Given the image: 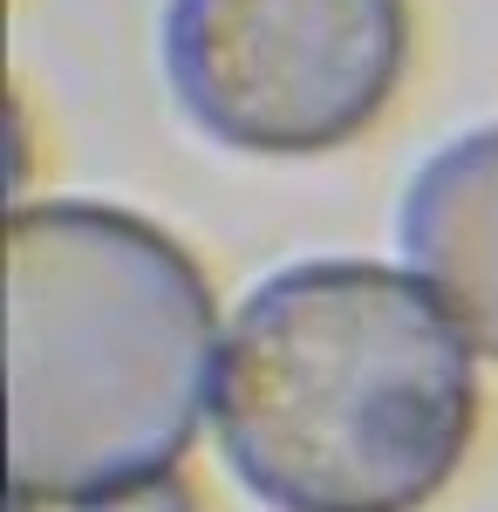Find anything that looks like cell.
<instances>
[{"label": "cell", "mask_w": 498, "mask_h": 512, "mask_svg": "<svg viewBox=\"0 0 498 512\" xmlns=\"http://www.w3.org/2000/svg\"><path fill=\"white\" fill-rule=\"evenodd\" d=\"M471 355L417 274L294 260L226 321L219 451L273 512H423L478 437Z\"/></svg>", "instance_id": "cell-1"}, {"label": "cell", "mask_w": 498, "mask_h": 512, "mask_svg": "<svg viewBox=\"0 0 498 512\" xmlns=\"http://www.w3.org/2000/svg\"><path fill=\"white\" fill-rule=\"evenodd\" d=\"M219 376V308L151 219L41 198L7 219L14 506L110 512L178 472Z\"/></svg>", "instance_id": "cell-2"}, {"label": "cell", "mask_w": 498, "mask_h": 512, "mask_svg": "<svg viewBox=\"0 0 498 512\" xmlns=\"http://www.w3.org/2000/svg\"><path fill=\"white\" fill-rule=\"evenodd\" d=\"M403 62V0H164L178 110L246 158L342 151L389 110Z\"/></svg>", "instance_id": "cell-3"}, {"label": "cell", "mask_w": 498, "mask_h": 512, "mask_svg": "<svg viewBox=\"0 0 498 512\" xmlns=\"http://www.w3.org/2000/svg\"><path fill=\"white\" fill-rule=\"evenodd\" d=\"M410 274L451 308L464 342L498 362V123L451 137L403 192Z\"/></svg>", "instance_id": "cell-4"}, {"label": "cell", "mask_w": 498, "mask_h": 512, "mask_svg": "<svg viewBox=\"0 0 498 512\" xmlns=\"http://www.w3.org/2000/svg\"><path fill=\"white\" fill-rule=\"evenodd\" d=\"M110 512H192V499H185L178 478H164V485H151V492H137V499H123V506H110Z\"/></svg>", "instance_id": "cell-5"}, {"label": "cell", "mask_w": 498, "mask_h": 512, "mask_svg": "<svg viewBox=\"0 0 498 512\" xmlns=\"http://www.w3.org/2000/svg\"><path fill=\"white\" fill-rule=\"evenodd\" d=\"M14 512H35V506H14Z\"/></svg>", "instance_id": "cell-6"}]
</instances>
